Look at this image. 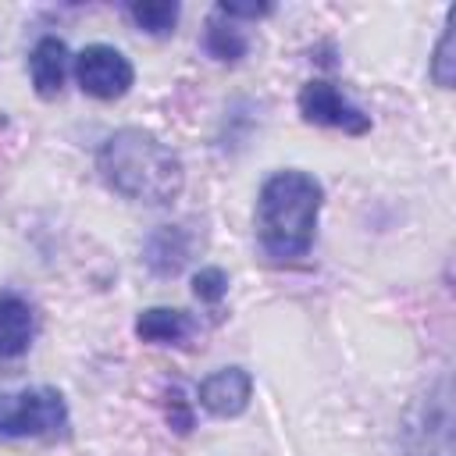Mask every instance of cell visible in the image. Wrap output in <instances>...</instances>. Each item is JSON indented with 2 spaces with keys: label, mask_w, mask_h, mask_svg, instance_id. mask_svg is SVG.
<instances>
[{
  "label": "cell",
  "mask_w": 456,
  "mask_h": 456,
  "mask_svg": "<svg viewBox=\"0 0 456 456\" xmlns=\"http://www.w3.org/2000/svg\"><path fill=\"white\" fill-rule=\"evenodd\" d=\"M96 171L110 192L132 203L164 207L185 185L182 157L146 128H118L96 150Z\"/></svg>",
  "instance_id": "1"
},
{
  "label": "cell",
  "mask_w": 456,
  "mask_h": 456,
  "mask_svg": "<svg viewBox=\"0 0 456 456\" xmlns=\"http://www.w3.org/2000/svg\"><path fill=\"white\" fill-rule=\"evenodd\" d=\"M324 189L314 175L285 167L274 171L256 192V239L260 249L274 260L306 256L314 246L317 217H321Z\"/></svg>",
  "instance_id": "2"
},
{
  "label": "cell",
  "mask_w": 456,
  "mask_h": 456,
  "mask_svg": "<svg viewBox=\"0 0 456 456\" xmlns=\"http://www.w3.org/2000/svg\"><path fill=\"white\" fill-rule=\"evenodd\" d=\"M71 413L57 388H18L0 392V438H43L57 442L68 438Z\"/></svg>",
  "instance_id": "3"
},
{
  "label": "cell",
  "mask_w": 456,
  "mask_h": 456,
  "mask_svg": "<svg viewBox=\"0 0 456 456\" xmlns=\"http://www.w3.org/2000/svg\"><path fill=\"white\" fill-rule=\"evenodd\" d=\"M403 449L406 456H452V403L445 378L406 410Z\"/></svg>",
  "instance_id": "4"
},
{
  "label": "cell",
  "mask_w": 456,
  "mask_h": 456,
  "mask_svg": "<svg viewBox=\"0 0 456 456\" xmlns=\"http://www.w3.org/2000/svg\"><path fill=\"white\" fill-rule=\"evenodd\" d=\"M75 82L93 100H121L135 82V68L118 46L89 43L75 57Z\"/></svg>",
  "instance_id": "5"
},
{
  "label": "cell",
  "mask_w": 456,
  "mask_h": 456,
  "mask_svg": "<svg viewBox=\"0 0 456 456\" xmlns=\"http://www.w3.org/2000/svg\"><path fill=\"white\" fill-rule=\"evenodd\" d=\"M296 107H299V114H303L306 125L342 128L346 135H367L370 132V114H363L338 86H331L324 78H310L299 89Z\"/></svg>",
  "instance_id": "6"
},
{
  "label": "cell",
  "mask_w": 456,
  "mask_h": 456,
  "mask_svg": "<svg viewBox=\"0 0 456 456\" xmlns=\"http://www.w3.org/2000/svg\"><path fill=\"white\" fill-rule=\"evenodd\" d=\"M200 406L214 417H239L253 399V374L242 367H221L200 381Z\"/></svg>",
  "instance_id": "7"
},
{
  "label": "cell",
  "mask_w": 456,
  "mask_h": 456,
  "mask_svg": "<svg viewBox=\"0 0 456 456\" xmlns=\"http://www.w3.org/2000/svg\"><path fill=\"white\" fill-rule=\"evenodd\" d=\"M192 256V235L185 224H157L142 242V264L157 278H175Z\"/></svg>",
  "instance_id": "8"
},
{
  "label": "cell",
  "mask_w": 456,
  "mask_h": 456,
  "mask_svg": "<svg viewBox=\"0 0 456 456\" xmlns=\"http://www.w3.org/2000/svg\"><path fill=\"white\" fill-rule=\"evenodd\" d=\"M36 338V310L25 296L0 289V360L21 356Z\"/></svg>",
  "instance_id": "9"
},
{
  "label": "cell",
  "mask_w": 456,
  "mask_h": 456,
  "mask_svg": "<svg viewBox=\"0 0 456 456\" xmlns=\"http://www.w3.org/2000/svg\"><path fill=\"white\" fill-rule=\"evenodd\" d=\"M68 46L64 39L57 36H43L32 53H28V75H32V89L43 96V100H57L61 89H64V78H68Z\"/></svg>",
  "instance_id": "10"
},
{
  "label": "cell",
  "mask_w": 456,
  "mask_h": 456,
  "mask_svg": "<svg viewBox=\"0 0 456 456\" xmlns=\"http://www.w3.org/2000/svg\"><path fill=\"white\" fill-rule=\"evenodd\" d=\"M192 335V317L178 306H146L135 317V338L150 346H178Z\"/></svg>",
  "instance_id": "11"
},
{
  "label": "cell",
  "mask_w": 456,
  "mask_h": 456,
  "mask_svg": "<svg viewBox=\"0 0 456 456\" xmlns=\"http://www.w3.org/2000/svg\"><path fill=\"white\" fill-rule=\"evenodd\" d=\"M203 53L221 61V64H239L249 53V36L235 21H228L217 11H210V18L203 25Z\"/></svg>",
  "instance_id": "12"
},
{
  "label": "cell",
  "mask_w": 456,
  "mask_h": 456,
  "mask_svg": "<svg viewBox=\"0 0 456 456\" xmlns=\"http://www.w3.org/2000/svg\"><path fill=\"white\" fill-rule=\"evenodd\" d=\"M125 14L132 18L135 28H142L150 36H171L175 25H178L182 7L175 0H157V4H128Z\"/></svg>",
  "instance_id": "13"
},
{
  "label": "cell",
  "mask_w": 456,
  "mask_h": 456,
  "mask_svg": "<svg viewBox=\"0 0 456 456\" xmlns=\"http://www.w3.org/2000/svg\"><path fill=\"white\" fill-rule=\"evenodd\" d=\"M456 21V14L449 11V18H445V25H442V36H438V43H435V53H431V64H428V75H431V82L438 86V89H452V82H456V39H452V25Z\"/></svg>",
  "instance_id": "14"
},
{
  "label": "cell",
  "mask_w": 456,
  "mask_h": 456,
  "mask_svg": "<svg viewBox=\"0 0 456 456\" xmlns=\"http://www.w3.org/2000/svg\"><path fill=\"white\" fill-rule=\"evenodd\" d=\"M192 296L207 306H217L228 296V274L221 267H200L192 274Z\"/></svg>",
  "instance_id": "15"
},
{
  "label": "cell",
  "mask_w": 456,
  "mask_h": 456,
  "mask_svg": "<svg viewBox=\"0 0 456 456\" xmlns=\"http://www.w3.org/2000/svg\"><path fill=\"white\" fill-rule=\"evenodd\" d=\"M214 11H217L221 18H228V21H239V18L256 21V18H267L274 7H271V4H228V0H221Z\"/></svg>",
  "instance_id": "16"
},
{
  "label": "cell",
  "mask_w": 456,
  "mask_h": 456,
  "mask_svg": "<svg viewBox=\"0 0 456 456\" xmlns=\"http://www.w3.org/2000/svg\"><path fill=\"white\" fill-rule=\"evenodd\" d=\"M167 424H171L178 435H189V431H192V410H189V403L182 399L178 388L167 395Z\"/></svg>",
  "instance_id": "17"
}]
</instances>
